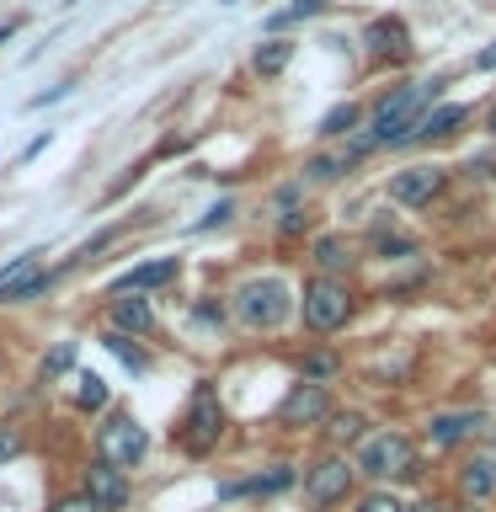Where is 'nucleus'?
Here are the masks:
<instances>
[{
    "mask_svg": "<svg viewBox=\"0 0 496 512\" xmlns=\"http://www.w3.org/2000/svg\"><path fill=\"white\" fill-rule=\"evenodd\" d=\"M310 256H315L320 278H336V272H347V267H352V246H347L342 235H320L315 246H310Z\"/></svg>",
    "mask_w": 496,
    "mask_h": 512,
    "instance_id": "f3484780",
    "label": "nucleus"
},
{
    "mask_svg": "<svg viewBox=\"0 0 496 512\" xmlns=\"http://www.w3.org/2000/svg\"><path fill=\"white\" fill-rule=\"evenodd\" d=\"M475 64H480V70H496V43H491V48H480Z\"/></svg>",
    "mask_w": 496,
    "mask_h": 512,
    "instance_id": "4c0bfd02",
    "label": "nucleus"
},
{
    "mask_svg": "<svg viewBox=\"0 0 496 512\" xmlns=\"http://www.w3.org/2000/svg\"><path fill=\"white\" fill-rule=\"evenodd\" d=\"M299 315H304V326H310L315 336H331V331H342L352 315H358V294L342 283V278H315L304 283V294H299Z\"/></svg>",
    "mask_w": 496,
    "mask_h": 512,
    "instance_id": "f03ea898",
    "label": "nucleus"
},
{
    "mask_svg": "<svg viewBox=\"0 0 496 512\" xmlns=\"http://www.w3.org/2000/svg\"><path fill=\"white\" fill-rule=\"evenodd\" d=\"M219 6H240V0H219Z\"/></svg>",
    "mask_w": 496,
    "mask_h": 512,
    "instance_id": "79ce46f5",
    "label": "nucleus"
},
{
    "mask_svg": "<svg viewBox=\"0 0 496 512\" xmlns=\"http://www.w3.org/2000/svg\"><path fill=\"white\" fill-rule=\"evenodd\" d=\"M176 272H182V262H176V256H155V262L128 267L123 278L107 288V294H150V288H166V283H176Z\"/></svg>",
    "mask_w": 496,
    "mask_h": 512,
    "instance_id": "f8f14e48",
    "label": "nucleus"
},
{
    "mask_svg": "<svg viewBox=\"0 0 496 512\" xmlns=\"http://www.w3.org/2000/svg\"><path fill=\"white\" fill-rule=\"evenodd\" d=\"M102 347L128 368V374H144V368H150V352H144L134 336H123V331H102Z\"/></svg>",
    "mask_w": 496,
    "mask_h": 512,
    "instance_id": "6ab92c4d",
    "label": "nucleus"
},
{
    "mask_svg": "<svg viewBox=\"0 0 496 512\" xmlns=\"http://www.w3.org/2000/svg\"><path fill=\"white\" fill-rule=\"evenodd\" d=\"M491 134H496V107H491Z\"/></svg>",
    "mask_w": 496,
    "mask_h": 512,
    "instance_id": "ea45409f",
    "label": "nucleus"
},
{
    "mask_svg": "<svg viewBox=\"0 0 496 512\" xmlns=\"http://www.w3.org/2000/svg\"><path fill=\"white\" fill-rule=\"evenodd\" d=\"M75 406H80V411L107 416V411H112V390H107V379H102V374H91V368H80V374H75Z\"/></svg>",
    "mask_w": 496,
    "mask_h": 512,
    "instance_id": "a211bd4d",
    "label": "nucleus"
},
{
    "mask_svg": "<svg viewBox=\"0 0 496 512\" xmlns=\"http://www.w3.org/2000/svg\"><path fill=\"white\" fill-rule=\"evenodd\" d=\"M48 512H96V502H91V496H80V491H75V496H59V502L48 507Z\"/></svg>",
    "mask_w": 496,
    "mask_h": 512,
    "instance_id": "c9c22d12",
    "label": "nucleus"
},
{
    "mask_svg": "<svg viewBox=\"0 0 496 512\" xmlns=\"http://www.w3.org/2000/svg\"><path fill=\"white\" fill-rule=\"evenodd\" d=\"M48 144H54V128H43V134H32L27 144H22V155H16V166H27V160H38Z\"/></svg>",
    "mask_w": 496,
    "mask_h": 512,
    "instance_id": "7c9ffc66",
    "label": "nucleus"
},
{
    "mask_svg": "<svg viewBox=\"0 0 496 512\" xmlns=\"http://www.w3.org/2000/svg\"><path fill=\"white\" fill-rule=\"evenodd\" d=\"M459 486L470 502H486V496H496V448H486V454H475L470 464H464Z\"/></svg>",
    "mask_w": 496,
    "mask_h": 512,
    "instance_id": "2eb2a0df",
    "label": "nucleus"
},
{
    "mask_svg": "<svg viewBox=\"0 0 496 512\" xmlns=\"http://www.w3.org/2000/svg\"><path fill=\"white\" fill-rule=\"evenodd\" d=\"M480 422H486L480 411H438V416H432V427H427V438L438 448H454V443L470 438V432H480Z\"/></svg>",
    "mask_w": 496,
    "mask_h": 512,
    "instance_id": "4468645a",
    "label": "nucleus"
},
{
    "mask_svg": "<svg viewBox=\"0 0 496 512\" xmlns=\"http://www.w3.org/2000/svg\"><path fill=\"white\" fill-rule=\"evenodd\" d=\"M48 288H54V272H27L22 283H11L6 294H0V304H27V299H38V294H48Z\"/></svg>",
    "mask_w": 496,
    "mask_h": 512,
    "instance_id": "b1692460",
    "label": "nucleus"
},
{
    "mask_svg": "<svg viewBox=\"0 0 496 512\" xmlns=\"http://www.w3.org/2000/svg\"><path fill=\"white\" fill-rule=\"evenodd\" d=\"M326 416H331V390H326V384H310V379H299L294 390L283 395V406H278V422L288 432L326 427Z\"/></svg>",
    "mask_w": 496,
    "mask_h": 512,
    "instance_id": "0eeeda50",
    "label": "nucleus"
},
{
    "mask_svg": "<svg viewBox=\"0 0 496 512\" xmlns=\"http://www.w3.org/2000/svg\"><path fill=\"white\" fill-rule=\"evenodd\" d=\"M358 512H406V507H400L390 491H368L363 502H358Z\"/></svg>",
    "mask_w": 496,
    "mask_h": 512,
    "instance_id": "c756f323",
    "label": "nucleus"
},
{
    "mask_svg": "<svg viewBox=\"0 0 496 512\" xmlns=\"http://www.w3.org/2000/svg\"><path fill=\"white\" fill-rule=\"evenodd\" d=\"M299 374L310 379V384H331L336 374H342V358H336L331 347H315V352H304V363H299Z\"/></svg>",
    "mask_w": 496,
    "mask_h": 512,
    "instance_id": "4be33fe9",
    "label": "nucleus"
},
{
    "mask_svg": "<svg viewBox=\"0 0 496 512\" xmlns=\"http://www.w3.org/2000/svg\"><path fill=\"white\" fill-rule=\"evenodd\" d=\"M347 166H352L347 155H310L304 160V182H336Z\"/></svg>",
    "mask_w": 496,
    "mask_h": 512,
    "instance_id": "a878e982",
    "label": "nucleus"
},
{
    "mask_svg": "<svg viewBox=\"0 0 496 512\" xmlns=\"http://www.w3.org/2000/svg\"><path fill=\"white\" fill-rule=\"evenodd\" d=\"M363 118V107L358 102H342V107H331L326 118H320V134L326 139H342V134H352V123Z\"/></svg>",
    "mask_w": 496,
    "mask_h": 512,
    "instance_id": "393cba45",
    "label": "nucleus"
},
{
    "mask_svg": "<svg viewBox=\"0 0 496 512\" xmlns=\"http://www.w3.org/2000/svg\"><path fill=\"white\" fill-rule=\"evenodd\" d=\"M438 91V86H395L384 102L374 107V123H368V134H374V144H400V139H411L416 128H422V107H427V96Z\"/></svg>",
    "mask_w": 496,
    "mask_h": 512,
    "instance_id": "20e7f679",
    "label": "nucleus"
},
{
    "mask_svg": "<svg viewBox=\"0 0 496 512\" xmlns=\"http://www.w3.org/2000/svg\"><path fill=\"white\" fill-rule=\"evenodd\" d=\"M454 512H480V507H454Z\"/></svg>",
    "mask_w": 496,
    "mask_h": 512,
    "instance_id": "a19ab883",
    "label": "nucleus"
},
{
    "mask_svg": "<svg viewBox=\"0 0 496 512\" xmlns=\"http://www.w3.org/2000/svg\"><path fill=\"white\" fill-rule=\"evenodd\" d=\"M22 22H27V16H11V22H0V48H6L16 32H22Z\"/></svg>",
    "mask_w": 496,
    "mask_h": 512,
    "instance_id": "e433bc0d",
    "label": "nucleus"
},
{
    "mask_svg": "<svg viewBox=\"0 0 496 512\" xmlns=\"http://www.w3.org/2000/svg\"><path fill=\"white\" fill-rule=\"evenodd\" d=\"M352 464L342 454H326V459H315L310 470H304V496H310L315 507H336V502H347V491H352Z\"/></svg>",
    "mask_w": 496,
    "mask_h": 512,
    "instance_id": "6e6552de",
    "label": "nucleus"
},
{
    "mask_svg": "<svg viewBox=\"0 0 496 512\" xmlns=\"http://www.w3.org/2000/svg\"><path fill=\"white\" fill-rule=\"evenodd\" d=\"M80 496H91L96 502V512H123L128 507V475L123 470H112V464H86V475H80Z\"/></svg>",
    "mask_w": 496,
    "mask_h": 512,
    "instance_id": "9d476101",
    "label": "nucleus"
},
{
    "mask_svg": "<svg viewBox=\"0 0 496 512\" xmlns=\"http://www.w3.org/2000/svg\"><path fill=\"white\" fill-rule=\"evenodd\" d=\"M288 59H294V43H288V38H262V43L251 48V70L262 75V80L283 75V70H288Z\"/></svg>",
    "mask_w": 496,
    "mask_h": 512,
    "instance_id": "dca6fc26",
    "label": "nucleus"
},
{
    "mask_svg": "<svg viewBox=\"0 0 496 512\" xmlns=\"http://www.w3.org/2000/svg\"><path fill=\"white\" fill-rule=\"evenodd\" d=\"M464 128V107H438L432 118H422V128H416V139H448V134H459Z\"/></svg>",
    "mask_w": 496,
    "mask_h": 512,
    "instance_id": "5701e85b",
    "label": "nucleus"
},
{
    "mask_svg": "<svg viewBox=\"0 0 496 512\" xmlns=\"http://www.w3.org/2000/svg\"><path fill=\"white\" fill-rule=\"evenodd\" d=\"M75 91V80H59V86H48V91H38V96H32V112H38V107H48V102H64V96H70Z\"/></svg>",
    "mask_w": 496,
    "mask_h": 512,
    "instance_id": "2f4dec72",
    "label": "nucleus"
},
{
    "mask_svg": "<svg viewBox=\"0 0 496 512\" xmlns=\"http://www.w3.org/2000/svg\"><path fill=\"white\" fill-rule=\"evenodd\" d=\"M358 475L368 480H406L416 475V443L400 432H368L358 443Z\"/></svg>",
    "mask_w": 496,
    "mask_h": 512,
    "instance_id": "39448f33",
    "label": "nucleus"
},
{
    "mask_svg": "<svg viewBox=\"0 0 496 512\" xmlns=\"http://www.w3.org/2000/svg\"><path fill=\"white\" fill-rule=\"evenodd\" d=\"M107 331H123V336H150L155 331V304L144 294H107Z\"/></svg>",
    "mask_w": 496,
    "mask_h": 512,
    "instance_id": "9b49d317",
    "label": "nucleus"
},
{
    "mask_svg": "<svg viewBox=\"0 0 496 512\" xmlns=\"http://www.w3.org/2000/svg\"><path fill=\"white\" fill-rule=\"evenodd\" d=\"M230 310L246 331H278L294 315V288L283 278H246L230 294Z\"/></svg>",
    "mask_w": 496,
    "mask_h": 512,
    "instance_id": "f257e3e1",
    "label": "nucleus"
},
{
    "mask_svg": "<svg viewBox=\"0 0 496 512\" xmlns=\"http://www.w3.org/2000/svg\"><path fill=\"white\" fill-rule=\"evenodd\" d=\"M230 214H235V203L230 198H219L214 208H208V214L198 219V230H214V224H230Z\"/></svg>",
    "mask_w": 496,
    "mask_h": 512,
    "instance_id": "473e14b6",
    "label": "nucleus"
},
{
    "mask_svg": "<svg viewBox=\"0 0 496 512\" xmlns=\"http://www.w3.org/2000/svg\"><path fill=\"white\" fill-rule=\"evenodd\" d=\"M144 454H150V432L134 411H107L102 427H96V459L112 464V470H139Z\"/></svg>",
    "mask_w": 496,
    "mask_h": 512,
    "instance_id": "7ed1b4c3",
    "label": "nucleus"
},
{
    "mask_svg": "<svg viewBox=\"0 0 496 512\" xmlns=\"http://www.w3.org/2000/svg\"><path fill=\"white\" fill-rule=\"evenodd\" d=\"M16 454H22V432H16V427H0V464L16 459Z\"/></svg>",
    "mask_w": 496,
    "mask_h": 512,
    "instance_id": "f704fd0d",
    "label": "nucleus"
},
{
    "mask_svg": "<svg viewBox=\"0 0 496 512\" xmlns=\"http://www.w3.org/2000/svg\"><path fill=\"white\" fill-rule=\"evenodd\" d=\"M310 230V214H304V208H288V214H278V235L283 240H294V235H304Z\"/></svg>",
    "mask_w": 496,
    "mask_h": 512,
    "instance_id": "c85d7f7f",
    "label": "nucleus"
},
{
    "mask_svg": "<svg viewBox=\"0 0 496 512\" xmlns=\"http://www.w3.org/2000/svg\"><path fill=\"white\" fill-rule=\"evenodd\" d=\"M443 182H448L443 166H406V171L390 176V198H395L400 208H427V203L443 192Z\"/></svg>",
    "mask_w": 496,
    "mask_h": 512,
    "instance_id": "1a4fd4ad",
    "label": "nucleus"
},
{
    "mask_svg": "<svg viewBox=\"0 0 496 512\" xmlns=\"http://www.w3.org/2000/svg\"><path fill=\"white\" fill-rule=\"evenodd\" d=\"M374 251H379V256H411V240H400V235H374Z\"/></svg>",
    "mask_w": 496,
    "mask_h": 512,
    "instance_id": "72a5a7b5",
    "label": "nucleus"
},
{
    "mask_svg": "<svg viewBox=\"0 0 496 512\" xmlns=\"http://www.w3.org/2000/svg\"><path fill=\"white\" fill-rule=\"evenodd\" d=\"M363 427H368V422H363V411H331V416H326V438H331L336 448L363 443V438H368Z\"/></svg>",
    "mask_w": 496,
    "mask_h": 512,
    "instance_id": "aec40b11",
    "label": "nucleus"
},
{
    "mask_svg": "<svg viewBox=\"0 0 496 512\" xmlns=\"http://www.w3.org/2000/svg\"><path fill=\"white\" fill-rule=\"evenodd\" d=\"M64 368H75V342H59L54 352H48V358H43V379L64 374Z\"/></svg>",
    "mask_w": 496,
    "mask_h": 512,
    "instance_id": "cd10ccee",
    "label": "nucleus"
},
{
    "mask_svg": "<svg viewBox=\"0 0 496 512\" xmlns=\"http://www.w3.org/2000/svg\"><path fill=\"white\" fill-rule=\"evenodd\" d=\"M38 256H43V251H22V256H11V262L0 267V294H6L11 283H22L27 272H38Z\"/></svg>",
    "mask_w": 496,
    "mask_h": 512,
    "instance_id": "bb28decb",
    "label": "nucleus"
},
{
    "mask_svg": "<svg viewBox=\"0 0 496 512\" xmlns=\"http://www.w3.org/2000/svg\"><path fill=\"white\" fill-rule=\"evenodd\" d=\"M331 0H294V6H283V11H272L267 16V32L278 38V32H288V27H299V22H310V16H320Z\"/></svg>",
    "mask_w": 496,
    "mask_h": 512,
    "instance_id": "412c9836",
    "label": "nucleus"
},
{
    "mask_svg": "<svg viewBox=\"0 0 496 512\" xmlns=\"http://www.w3.org/2000/svg\"><path fill=\"white\" fill-rule=\"evenodd\" d=\"M363 43H368V54H374V59H406L411 54V32H406L400 16H379V22H368Z\"/></svg>",
    "mask_w": 496,
    "mask_h": 512,
    "instance_id": "ddd939ff",
    "label": "nucleus"
},
{
    "mask_svg": "<svg viewBox=\"0 0 496 512\" xmlns=\"http://www.w3.org/2000/svg\"><path fill=\"white\" fill-rule=\"evenodd\" d=\"M406 512H443L438 502H416V507H406Z\"/></svg>",
    "mask_w": 496,
    "mask_h": 512,
    "instance_id": "58836bf2",
    "label": "nucleus"
},
{
    "mask_svg": "<svg viewBox=\"0 0 496 512\" xmlns=\"http://www.w3.org/2000/svg\"><path fill=\"white\" fill-rule=\"evenodd\" d=\"M176 438H182L187 454H214V448H219V438H224V406H219V390L208 379L192 390L187 416H182V432H176Z\"/></svg>",
    "mask_w": 496,
    "mask_h": 512,
    "instance_id": "423d86ee",
    "label": "nucleus"
}]
</instances>
